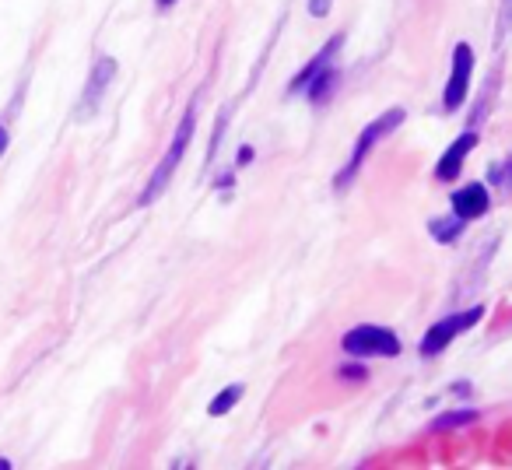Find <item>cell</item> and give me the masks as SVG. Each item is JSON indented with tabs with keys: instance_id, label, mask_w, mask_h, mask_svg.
I'll return each instance as SVG.
<instances>
[{
	"instance_id": "cell-1",
	"label": "cell",
	"mask_w": 512,
	"mask_h": 470,
	"mask_svg": "<svg viewBox=\"0 0 512 470\" xmlns=\"http://www.w3.org/2000/svg\"><path fill=\"white\" fill-rule=\"evenodd\" d=\"M193 130H197V106H193V102H190V109H186L183 120H179L176 137H172L169 151H165V158H162V162H158L155 176L148 179V186H144V193H141V197H137V204H141V207L155 204V200L165 193V186L172 183V176H176L179 162H183L186 148H190V141H193Z\"/></svg>"
},
{
	"instance_id": "cell-2",
	"label": "cell",
	"mask_w": 512,
	"mask_h": 470,
	"mask_svg": "<svg viewBox=\"0 0 512 470\" xmlns=\"http://www.w3.org/2000/svg\"><path fill=\"white\" fill-rule=\"evenodd\" d=\"M400 123H404V109H390V113H383L376 123H369V127L362 130V137H358V144H355V151H351L348 165L337 172V186H341V190L351 183V179H355V172L362 169V162L369 158V151L376 148V144L383 141V137L390 134L393 127H400Z\"/></svg>"
},
{
	"instance_id": "cell-3",
	"label": "cell",
	"mask_w": 512,
	"mask_h": 470,
	"mask_svg": "<svg viewBox=\"0 0 512 470\" xmlns=\"http://www.w3.org/2000/svg\"><path fill=\"white\" fill-rule=\"evenodd\" d=\"M344 351L355 358H393L400 355V341L393 330L376 327V323H362L351 334H344Z\"/></svg>"
},
{
	"instance_id": "cell-4",
	"label": "cell",
	"mask_w": 512,
	"mask_h": 470,
	"mask_svg": "<svg viewBox=\"0 0 512 470\" xmlns=\"http://www.w3.org/2000/svg\"><path fill=\"white\" fill-rule=\"evenodd\" d=\"M484 316V309L481 306H474V309H467V313H453V316H446V320H439L435 327H428V334L421 337V355H439L442 348H446L453 337H460V334H467L470 327H474L477 320Z\"/></svg>"
},
{
	"instance_id": "cell-5",
	"label": "cell",
	"mask_w": 512,
	"mask_h": 470,
	"mask_svg": "<svg viewBox=\"0 0 512 470\" xmlns=\"http://www.w3.org/2000/svg\"><path fill=\"white\" fill-rule=\"evenodd\" d=\"M470 71H474V53H470L467 43H456V50H453V71H449L446 95H442V102H446L449 113H453V109H460L463 99H467Z\"/></svg>"
},
{
	"instance_id": "cell-6",
	"label": "cell",
	"mask_w": 512,
	"mask_h": 470,
	"mask_svg": "<svg viewBox=\"0 0 512 470\" xmlns=\"http://www.w3.org/2000/svg\"><path fill=\"white\" fill-rule=\"evenodd\" d=\"M113 74H116V64L109 57H102L99 64H95L92 78H88V85H85V95H81V116H88V113H95V109H99L102 92L109 88Z\"/></svg>"
},
{
	"instance_id": "cell-7",
	"label": "cell",
	"mask_w": 512,
	"mask_h": 470,
	"mask_svg": "<svg viewBox=\"0 0 512 470\" xmlns=\"http://www.w3.org/2000/svg\"><path fill=\"white\" fill-rule=\"evenodd\" d=\"M474 144H477V137H474V134H463L456 144H449L446 155H442V162H439V169H435V176H439L442 183L456 179V172L463 169V158L470 155V148H474Z\"/></svg>"
},
{
	"instance_id": "cell-8",
	"label": "cell",
	"mask_w": 512,
	"mask_h": 470,
	"mask_svg": "<svg viewBox=\"0 0 512 470\" xmlns=\"http://www.w3.org/2000/svg\"><path fill=\"white\" fill-rule=\"evenodd\" d=\"M488 190H484V186H463L460 193H456L453 197V211L460 214L463 221H470V218H481L484 211H488Z\"/></svg>"
},
{
	"instance_id": "cell-9",
	"label": "cell",
	"mask_w": 512,
	"mask_h": 470,
	"mask_svg": "<svg viewBox=\"0 0 512 470\" xmlns=\"http://www.w3.org/2000/svg\"><path fill=\"white\" fill-rule=\"evenodd\" d=\"M341 43H344V36H334V39H330V43L320 50V57H316V60H309V64L302 67V74L292 81V92H302V88H306L309 81L316 78V74H323V71H327V67H330V60H334V53H337V46H341Z\"/></svg>"
},
{
	"instance_id": "cell-10",
	"label": "cell",
	"mask_w": 512,
	"mask_h": 470,
	"mask_svg": "<svg viewBox=\"0 0 512 470\" xmlns=\"http://www.w3.org/2000/svg\"><path fill=\"white\" fill-rule=\"evenodd\" d=\"M242 400V383H232V386H225V390L218 393V397L211 400V407H207V414L211 418H221V414H228L235 404Z\"/></svg>"
},
{
	"instance_id": "cell-11",
	"label": "cell",
	"mask_w": 512,
	"mask_h": 470,
	"mask_svg": "<svg viewBox=\"0 0 512 470\" xmlns=\"http://www.w3.org/2000/svg\"><path fill=\"white\" fill-rule=\"evenodd\" d=\"M432 232L439 235L442 243H453L456 235L463 232V218H456V214H453V218H449L446 225H442V221H435V225H432Z\"/></svg>"
},
{
	"instance_id": "cell-12",
	"label": "cell",
	"mask_w": 512,
	"mask_h": 470,
	"mask_svg": "<svg viewBox=\"0 0 512 470\" xmlns=\"http://www.w3.org/2000/svg\"><path fill=\"white\" fill-rule=\"evenodd\" d=\"M477 411H456V414H446V418L435 421V428H449V425H467V421H474Z\"/></svg>"
},
{
	"instance_id": "cell-13",
	"label": "cell",
	"mask_w": 512,
	"mask_h": 470,
	"mask_svg": "<svg viewBox=\"0 0 512 470\" xmlns=\"http://www.w3.org/2000/svg\"><path fill=\"white\" fill-rule=\"evenodd\" d=\"M309 11H313L316 18H323L330 11V0H309Z\"/></svg>"
},
{
	"instance_id": "cell-14",
	"label": "cell",
	"mask_w": 512,
	"mask_h": 470,
	"mask_svg": "<svg viewBox=\"0 0 512 470\" xmlns=\"http://www.w3.org/2000/svg\"><path fill=\"white\" fill-rule=\"evenodd\" d=\"M8 141H11V137H8V127H0V155L8 151Z\"/></svg>"
},
{
	"instance_id": "cell-15",
	"label": "cell",
	"mask_w": 512,
	"mask_h": 470,
	"mask_svg": "<svg viewBox=\"0 0 512 470\" xmlns=\"http://www.w3.org/2000/svg\"><path fill=\"white\" fill-rule=\"evenodd\" d=\"M341 376H351V379H362L365 372L362 369H341Z\"/></svg>"
},
{
	"instance_id": "cell-16",
	"label": "cell",
	"mask_w": 512,
	"mask_h": 470,
	"mask_svg": "<svg viewBox=\"0 0 512 470\" xmlns=\"http://www.w3.org/2000/svg\"><path fill=\"white\" fill-rule=\"evenodd\" d=\"M169 4H176V0H158V8H169Z\"/></svg>"
},
{
	"instance_id": "cell-17",
	"label": "cell",
	"mask_w": 512,
	"mask_h": 470,
	"mask_svg": "<svg viewBox=\"0 0 512 470\" xmlns=\"http://www.w3.org/2000/svg\"><path fill=\"white\" fill-rule=\"evenodd\" d=\"M0 470H11V460H0Z\"/></svg>"
}]
</instances>
